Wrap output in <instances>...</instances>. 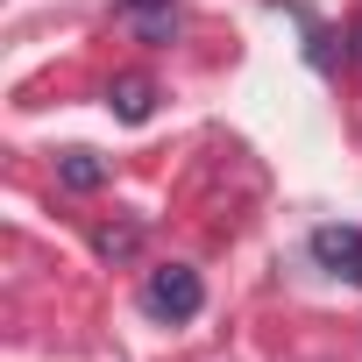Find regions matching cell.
Here are the masks:
<instances>
[{
  "label": "cell",
  "mask_w": 362,
  "mask_h": 362,
  "mask_svg": "<svg viewBox=\"0 0 362 362\" xmlns=\"http://www.w3.org/2000/svg\"><path fill=\"white\" fill-rule=\"evenodd\" d=\"M199 305H206V284H199L192 263H163V270H149V284H142V313H149V320L185 327V320H199Z\"/></svg>",
  "instance_id": "6da1fadb"
},
{
  "label": "cell",
  "mask_w": 362,
  "mask_h": 362,
  "mask_svg": "<svg viewBox=\"0 0 362 362\" xmlns=\"http://www.w3.org/2000/svg\"><path fill=\"white\" fill-rule=\"evenodd\" d=\"M114 15H121V29H128L135 43H149V50H163V43L185 36V15H177V0H114Z\"/></svg>",
  "instance_id": "7a4b0ae2"
},
{
  "label": "cell",
  "mask_w": 362,
  "mask_h": 362,
  "mask_svg": "<svg viewBox=\"0 0 362 362\" xmlns=\"http://www.w3.org/2000/svg\"><path fill=\"white\" fill-rule=\"evenodd\" d=\"M313 256H320L334 277L362 284V228H313Z\"/></svg>",
  "instance_id": "3957f363"
},
{
  "label": "cell",
  "mask_w": 362,
  "mask_h": 362,
  "mask_svg": "<svg viewBox=\"0 0 362 362\" xmlns=\"http://www.w3.org/2000/svg\"><path fill=\"white\" fill-rule=\"evenodd\" d=\"M107 107H114L128 128H142V121L156 114V86H149L142 71H128V78H114V86H107Z\"/></svg>",
  "instance_id": "277c9868"
},
{
  "label": "cell",
  "mask_w": 362,
  "mask_h": 362,
  "mask_svg": "<svg viewBox=\"0 0 362 362\" xmlns=\"http://www.w3.org/2000/svg\"><path fill=\"white\" fill-rule=\"evenodd\" d=\"M93 256L100 263H135L142 256V228L135 221H100L93 228Z\"/></svg>",
  "instance_id": "5b68a950"
},
{
  "label": "cell",
  "mask_w": 362,
  "mask_h": 362,
  "mask_svg": "<svg viewBox=\"0 0 362 362\" xmlns=\"http://www.w3.org/2000/svg\"><path fill=\"white\" fill-rule=\"evenodd\" d=\"M57 185H64V192H100V185H107V163H100L93 149H64V156H57Z\"/></svg>",
  "instance_id": "8992f818"
}]
</instances>
